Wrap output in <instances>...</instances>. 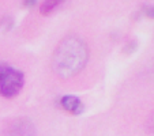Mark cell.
<instances>
[{
  "label": "cell",
  "instance_id": "cell-1",
  "mask_svg": "<svg viewBox=\"0 0 154 136\" xmlns=\"http://www.w3.org/2000/svg\"><path fill=\"white\" fill-rule=\"evenodd\" d=\"M89 60L87 45L79 35L64 37L55 49L52 57L53 71L60 78H71L85 68Z\"/></svg>",
  "mask_w": 154,
  "mask_h": 136
},
{
  "label": "cell",
  "instance_id": "cell-2",
  "mask_svg": "<svg viewBox=\"0 0 154 136\" xmlns=\"http://www.w3.org/2000/svg\"><path fill=\"white\" fill-rule=\"evenodd\" d=\"M25 84L22 71L6 63H0V95L12 98L20 93Z\"/></svg>",
  "mask_w": 154,
  "mask_h": 136
},
{
  "label": "cell",
  "instance_id": "cell-3",
  "mask_svg": "<svg viewBox=\"0 0 154 136\" xmlns=\"http://www.w3.org/2000/svg\"><path fill=\"white\" fill-rule=\"evenodd\" d=\"M3 136H35V127L32 120L17 119L7 124L3 131Z\"/></svg>",
  "mask_w": 154,
  "mask_h": 136
},
{
  "label": "cell",
  "instance_id": "cell-4",
  "mask_svg": "<svg viewBox=\"0 0 154 136\" xmlns=\"http://www.w3.org/2000/svg\"><path fill=\"white\" fill-rule=\"evenodd\" d=\"M59 106L71 114H81L85 110L82 101L75 95H64L59 99Z\"/></svg>",
  "mask_w": 154,
  "mask_h": 136
},
{
  "label": "cell",
  "instance_id": "cell-5",
  "mask_svg": "<svg viewBox=\"0 0 154 136\" xmlns=\"http://www.w3.org/2000/svg\"><path fill=\"white\" fill-rule=\"evenodd\" d=\"M64 2H67V0H45L40 7V11L42 15H48L51 14L52 11H55L60 4H63Z\"/></svg>",
  "mask_w": 154,
  "mask_h": 136
},
{
  "label": "cell",
  "instance_id": "cell-6",
  "mask_svg": "<svg viewBox=\"0 0 154 136\" xmlns=\"http://www.w3.org/2000/svg\"><path fill=\"white\" fill-rule=\"evenodd\" d=\"M14 27V19L11 17H4L3 19L0 20V29L3 32H8Z\"/></svg>",
  "mask_w": 154,
  "mask_h": 136
},
{
  "label": "cell",
  "instance_id": "cell-7",
  "mask_svg": "<svg viewBox=\"0 0 154 136\" xmlns=\"http://www.w3.org/2000/svg\"><path fill=\"white\" fill-rule=\"evenodd\" d=\"M145 128L147 132L153 133L154 132V110L149 114V117L146 119V124H145Z\"/></svg>",
  "mask_w": 154,
  "mask_h": 136
},
{
  "label": "cell",
  "instance_id": "cell-8",
  "mask_svg": "<svg viewBox=\"0 0 154 136\" xmlns=\"http://www.w3.org/2000/svg\"><path fill=\"white\" fill-rule=\"evenodd\" d=\"M137 48H138L137 41H131V42H128L127 45H125V48L123 49V52H124L125 55H131V53H134L135 50H137Z\"/></svg>",
  "mask_w": 154,
  "mask_h": 136
},
{
  "label": "cell",
  "instance_id": "cell-9",
  "mask_svg": "<svg viewBox=\"0 0 154 136\" xmlns=\"http://www.w3.org/2000/svg\"><path fill=\"white\" fill-rule=\"evenodd\" d=\"M142 14L146 15V17H149V18H154V6H149V4L143 6L142 7Z\"/></svg>",
  "mask_w": 154,
  "mask_h": 136
},
{
  "label": "cell",
  "instance_id": "cell-10",
  "mask_svg": "<svg viewBox=\"0 0 154 136\" xmlns=\"http://www.w3.org/2000/svg\"><path fill=\"white\" fill-rule=\"evenodd\" d=\"M37 4V0H23V6L26 7H34Z\"/></svg>",
  "mask_w": 154,
  "mask_h": 136
}]
</instances>
